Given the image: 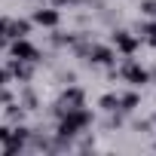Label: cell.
Returning <instances> with one entry per match:
<instances>
[{"label":"cell","mask_w":156,"mask_h":156,"mask_svg":"<svg viewBox=\"0 0 156 156\" xmlns=\"http://www.w3.org/2000/svg\"><path fill=\"white\" fill-rule=\"evenodd\" d=\"M58 119H61V122H58V135H61V138H76L83 129L92 126V113H89L86 107H73V110L61 113Z\"/></svg>","instance_id":"cell-1"},{"label":"cell","mask_w":156,"mask_h":156,"mask_svg":"<svg viewBox=\"0 0 156 156\" xmlns=\"http://www.w3.org/2000/svg\"><path fill=\"white\" fill-rule=\"evenodd\" d=\"M119 73H122V80H126V83H132V86H147V83H150V70H147V67H141L132 55H129V61L119 67Z\"/></svg>","instance_id":"cell-2"},{"label":"cell","mask_w":156,"mask_h":156,"mask_svg":"<svg viewBox=\"0 0 156 156\" xmlns=\"http://www.w3.org/2000/svg\"><path fill=\"white\" fill-rule=\"evenodd\" d=\"M83 101H86V95H83L80 86H67V92L55 101V116H61V113H67L73 107H83Z\"/></svg>","instance_id":"cell-3"},{"label":"cell","mask_w":156,"mask_h":156,"mask_svg":"<svg viewBox=\"0 0 156 156\" xmlns=\"http://www.w3.org/2000/svg\"><path fill=\"white\" fill-rule=\"evenodd\" d=\"M28 34H31V22L28 19H0V37L19 40V37H28Z\"/></svg>","instance_id":"cell-4"},{"label":"cell","mask_w":156,"mask_h":156,"mask_svg":"<svg viewBox=\"0 0 156 156\" xmlns=\"http://www.w3.org/2000/svg\"><path fill=\"white\" fill-rule=\"evenodd\" d=\"M9 55L12 58H22V61H40V49L34 46V43H28V37H19V40H12V46H9Z\"/></svg>","instance_id":"cell-5"},{"label":"cell","mask_w":156,"mask_h":156,"mask_svg":"<svg viewBox=\"0 0 156 156\" xmlns=\"http://www.w3.org/2000/svg\"><path fill=\"white\" fill-rule=\"evenodd\" d=\"M110 40H113V46H116L122 55H135V52H138V37L129 34V31H113Z\"/></svg>","instance_id":"cell-6"},{"label":"cell","mask_w":156,"mask_h":156,"mask_svg":"<svg viewBox=\"0 0 156 156\" xmlns=\"http://www.w3.org/2000/svg\"><path fill=\"white\" fill-rule=\"evenodd\" d=\"M86 58H89L92 64H113V61H116V52H113L110 46L92 43V46H89V52H86Z\"/></svg>","instance_id":"cell-7"},{"label":"cell","mask_w":156,"mask_h":156,"mask_svg":"<svg viewBox=\"0 0 156 156\" xmlns=\"http://www.w3.org/2000/svg\"><path fill=\"white\" fill-rule=\"evenodd\" d=\"M6 70H9V76H19L22 83H28L31 76H34V67H31V61H22V58H12Z\"/></svg>","instance_id":"cell-8"},{"label":"cell","mask_w":156,"mask_h":156,"mask_svg":"<svg viewBox=\"0 0 156 156\" xmlns=\"http://www.w3.org/2000/svg\"><path fill=\"white\" fill-rule=\"evenodd\" d=\"M34 22L43 28H55L61 22V16H58V9H34Z\"/></svg>","instance_id":"cell-9"},{"label":"cell","mask_w":156,"mask_h":156,"mask_svg":"<svg viewBox=\"0 0 156 156\" xmlns=\"http://www.w3.org/2000/svg\"><path fill=\"white\" fill-rule=\"evenodd\" d=\"M98 107H101L104 113H116V110H119V95H101Z\"/></svg>","instance_id":"cell-10"},{"label":"cell","mask_w":156,"mask_h":156,"mask_svg":"<svg viewBox=\"0 0 156 156\" xmlns=\"http://www.w3.org/2000/svg\"><path fill=\"white\" fill-rule=\"evenodd\" d=\"M138 104H141L138 92H129V95H122V98H119V110H126V113H129V110H135Z\"/></svg>","instance_id":"cell-11"},{"label":"cell","mask_w":156,"mask_h":156,"mask_svg":"<svg viewBox=\"0 0 156 156\" xmlns=\"http://www.w3.org/2000/svg\"><path fill=\"white\" fill-rule=\"evenodd\" d=\"M22 116H25V107H22V104H16V101H9V104H6V119L19 122Z\"/></svg>","instance_id":"cell-12"},{"label":"cell","mask_w":156,"mask_h":156,"mask_svg":"<svg viewBox=\"0 0 156 156\" xmlns=\"http://www.w3.org/2000/svg\"><path fill=\"white\" fill-rule=\"evenodd\" d=\"M141 34H147V43L156 49V19H153V22H144V25H141Z\"/></svg>","instance_id":"cell-13"},{"label":"cell","mask_w":156,"mask_h":156,"mask_svg":"<svg viewBox=\"0 0 156 156\" xmlns=\"http://www.w3.org/2000/svg\"><path fill=\"white\" fill-rule=\"evenodd\" d=\"M141 12L147 19H156V0H141Z\"/></svg>","instance_id":"cell-14"},{"label":"cell","mask_w":156,"mask_h":156,"mask_svg":"<svg viewBox=\"0 0 156 156\" xmlns=\"http://www.w3.org/2000/svg\"><path fill=\"white\" fill-rule=\"evenodd\" d=\"M22 104H25V110H34V107H37V95L28 89V92L22 95Z\"/></svg>","instance_id":"cell-15"},{"label":"cell","mask_w":156,"mask_h":156,"mask_svg":"<svg viewBox=\"0 0 156 156\" xmlns=\"http://www.w3.org/2000/svg\"><path fill=\"white\" fill-rule=\"evenodd\" d=\"M9 132H12V129H6V126H0V144H6V141H9Z\"/></svg>","instance_id":"cell-16"},{"label":"cell","mask_w":156,"mask_h":156,"mask_svg":"<svg viewBox=\"0 0 156 156\" xmlns=\"http://www.w3.org/2000/svg\"><path fill=\"white\" fill-rule=\"evenodd\" d=\"M9 101H12V95H9L6 89H0V104H9Z\"/></svg>","instance_id":"cell-17"},{"label":"cell","mask_w":156,"mask_h":156,"mask_svg":"<svg viewBox=\"0 0 156 156\" xmlns=\"http://www.w3.org/2000/svg\"><path fill=\"white\" fill-rule=\"evenodd\" d=\"M3 83H9V70H3V67H0V86H3Z\"/></svg>","instance_id":"cell-18"},{"label":"cell","mask_w":156,"mask_h":156,"mask_svg":"<svg viewBox=\"0 0 156 156\" xmlns=\"http://www.w3.org/2000/svg\"><path fill=\"white\" fill-rule=\"evenodd\" d=\"M3 46H6V37H0V49H3Z\"/></svg>","instance_id":"cell-19"},{"label":"cell","mask_w":156,"mask_h":156,"mask_svg":"<svg viewBox=\"0 0 156 156\" xmlns=\"http://www.w3.org/2000/svg\"><path fill=\"white\" fill-rule=\"evenodd\" d=\"M153 122H156V116H153Z\"/></svg>","instance_id":"cell-20"},{"label":"cell","mask_w":156,"mask_h":156,"mask_svg":"<svg viewBox=\"0 0 156 156\" xmlns=\"http://www.w3.org/2000/svg\"><path fill=\"white\" fill-rule=\"evenodd\" d=\"M153 147H156V144H153Z\"/></svg>","instance_id":"cell-21"}]
</instances>
